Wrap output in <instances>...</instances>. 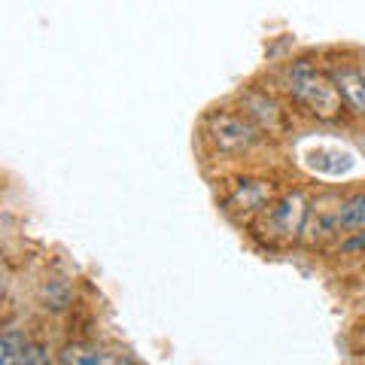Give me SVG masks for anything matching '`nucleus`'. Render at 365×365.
Masks as SVG:
<instances>
[{"mask_svg": "<svg viewBox=\"0 0 365 365\" xmlns=\"http://www.w3.org/2000/svg\"><path fill=\"white\" fill-rule=\"evenodd\" d=\"M323 71L335 83L347 113L365 116V71L362 67L356 61H347V58H332V61H323Z\"/></svg>", "mask_w": 365, "mask_h": 365, "instance_id": "nucleus-6", "label": "nucleus"}, {"mask_svg": "<svg viewBox=\"0 0 365 365\" xmlns=\"http://www.w3.org/2000/svg\"><path fill=\"white\" fill-rule=\"evenodd\" d=\"M25 365H58V356H55L46 341H31L25 353Z\"/></svg>", "mask_w": 365, "mask_h": 365, "instance_id": "nucleus-11", "label": "nucleus"}, {"mask_svg": "<svg viewBox=\"0 0 365 365\" xmlns=\"http://www.w3.org/2000/svg\"><path fill=\"white\" fill-rule=\"evenodd\" d=\"M98 365H122V359H119V356H113V353H104V359H101Z\"/></svg>", "mask_w": 365, "mask_h": 365, "instance_id": "nucleus-13", "label": "nucleus"}, {"mask_svg": "<svg viewBox=\"0 0 365 365\" xmlns=\"http://www.w3.org/2000/svg\"><path fill=\"white\" fill-rule=\"evenodd\" d=\"M43 302H46V307H52V311H64V307L71 304V289H67V283L64 280L43 283Z\"/></svg>", "mask_w": 365, "mask_h": 365, "instance_id": "nucleus-10", "label": "nucleus"}, {"mask_svg": "<svg viewBox=\"0 0 365 365\" xmlns=\"http://www.w3.org/2000/svg\"><path fill=\"white\" fill-rule=\"evenodd\" d=\"M335 216H338V228L341 232H365V192H356L344 201L335 204Z\"/></svg>", "mask_w": 365, "mask_h": 365, "instance_id": "nucleus-7", "label": "nucleus"}, {"mask_svg": "<svg viewBox=\"0 0 365 365\" xmlns=\"http://www.w3.org/2000/svg\"><path fill=\"white\" fill-rule=\"evenodd\" d=\"M338 253H344V256L365 253V232H353L350 237H344V241L338 244Z\"/></svg>", "mask_w": 365, "mask_h": 365, "instance_id": "nucleus-12", "label": "nucleus"}, {"mask_svg": "<svg viewBox=\"0 0 365 365\" xmlns=\"http://www.w3.org/2000/svg\"><path fill=\"white\" fill-rule=\"evenodd\" d=\"M237 104H241V113H244V116L253 122L265 137H268V134H271V137L289 134V128H292V116H289V110L271 95V91L250 86V88H244L241 95H237Z\"/></svg>", "mask_w": 365, "mask_h": 365, "instance_id": "nucleus-4", "label": "nucleus"}, {"mask_svg": "<svg viewBox=\"0 0 365 365\" xmlns=\"http://www.w3.org/2000/svg\"><path fill=\"white\" fill-rule=\"evenodd\" d=\"M204 140L222 155H241L265 140L241 110H210L204 116Z\"/></svg>", "mask_w": 365, "mask_h": 365, "instance_id": "nucleus-3", "label": "nucleus"}, {"mask_svg": "<svg viewBox=\"0 0 365 365\" xmlns=\"http://www.w3.org/2000/svg\"><path fill=\"white\" fill-rule=\"evenodd\" d=\"M104 359V350L88 341H67L58 353V365H98Z\"/></svg>", "mask_w": 365, "mask_h": 365, "instance_id": "nucleus-9", "label": "nucleus"}, {"mask_svg": "<svg viewBox=\"0 0 365 365\" xmlns=\"http://www.w3.org/2000/svg\"><path fill=\"white\" fill-rule=\"evenodd\" d=\"M307 213H311V201L302 189L283 192V195L262 210L253 220V235L271 250H283L295 241H302Z\"/></svg>", "mask_w": 365, "mask_h": 365, "instance_id": "nucleus-2", "label": "nucleus"}, {"mask_svg": "<svg viewBox=\"0 0 365 365\" xmlns=\"http://www.w3.org/2000/svg\"><path fill=\"white\" fill-rule=\"evenodd\" d=\"M283 86L295 107H302L317 122H341L344 119V101H341L335 83L314 58H295L287 64Z\"/></svg>", "mask_w": 365, "mask_h": 365, "instance_id": "nucleus-1", "label": "nucleus"}, {"mask_svg": "<svg viewBox=\"0 0 365 365\" xmlns=\"http://www.w3.org/2000/svg\"><path fill=\"white\" fill-rule=\"evenodd\" d=\"M277 195V182L274 180H256V177H247V180H237L232 182L228 195L222 198V207L228 216H237V220H256V216L271 207Z\"/></svg>", "mask_w": 365, "mask_h": 365, "instance_id": "nucleus-5", "label": "nucleus"}, {"mask_svg": "<svg viewBox=\"0 0 365 365\" xmlns=\"http://www.w3.org/2000/svg\"><path fill=\"white\" fill-rule=\"evenodd\" d=\"M28 344L31 341L19 326H6L0 335V365H25Z\"/></svg>", "mask_w": 365, "mask_h": 365, "instance_id": "nucleus-8", "label": "nucleus"}]
</instances>
